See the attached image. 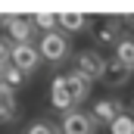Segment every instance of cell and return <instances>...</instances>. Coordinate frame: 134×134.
<instances>
[{
	"instance_id": "obj_1",
	"label": "cell",
	"mask_w": 134,
	"mask_h": 134,
	"mask_svg": "<svg viewBox=\"0 0 134 134\" xmlns=\"http://www.w3.org/2000/svg\"><path fill=\"white\" fill-rule=\"evenodd\" d=\"M87 31L94 37V44H100V47H115L119 44V37H122V22L115 19V16H94L91 22H87Z\"/></svg>"
},
{
	"instance_id": "obj_2",
	"label": "cell",
	"mask_w": 134,
	"mask_h": 134,
	"mask_svg": "<svg viewBox=\"0 0 134 134\" xmlns=\"http://www.w3.org/2000/svg\"><path fill=\"white\" fill-rule=\"evenodd\" d=\"M3 28H6L9 44H31V34L37 25L31 16H3Z\"/></svg>"
},
{
	"instance_id": "obj_3",
	"label": "cell",
	"mask_w": 134,
	"mask_h": 134,
	"mask_svg": "<svg viewBox=\"0 0 134 134\" xmlns=\"http://www.w3.org/2000/svg\"><path fill=\"white\" fill-rule=\"evenodd\" d=\"M37 50H41V59H50V63H63L69 56V37L63 31H50L41 37V44H37Z\"/></svg>"
},
{
	"instance_id": "obj_4",
	"label": "cell",
	"mask_w": 134,
	"mask_h": 134,
	"mask_svg": "<svg viewBox=\"0 0 134 134\" xmlns=\"http://www.w3.org/2000/svg\"><path fill=\"white\" fill-rule=\"evenodd\" d=\"M97 122L91 112H81V109H69L63 112V122H59V131L63 134H94Z\"/></svg>"
},
{
	"instance_id": "obj_5",
	"label": "cell",
	"mask_w": 134,
	"mask_h": 134,
	"mask_svg": "<svg viewBox=\"0 0 134 134\" xmlns=\"http://www.w3.org/2000/svg\"><path fill=\"white\" fill-rule=\"evenodd\" d=\"M9 63L19 69L22 75H31L34 69L41 66V50H37L34 44H13V56H9Z\"/></svg>"
},
{
	"instance_id": "obj_6",
	"label": "cell",
	"mask_w": 134,
	"mask_h": 134,
	"mask_svg": "<svg viewBox=\"0 0 134 134\" xmlns=\"http://www.w3.org/2000/svg\"><path fill=\"white\" fill-rule=\"evenodd\" d=\"M103 69H106V59H103L100 50H81V53L75 56V72H81V75L91 78V81L100 78Z\"/></svg>"
},
{
	"instance_id": "obj_7",
	"label": "cell",
	"mask_w": 134,
	"mask_h": 134,
	"mask_svg": "<svg viewBox=\"0 0 134 134\" xmlns=\"http://www.w3.org/2000/svg\"><path fill=\"white\" fill-rule=\"evenodd\" d=\"M128 78H131V69L128 66H122L115 56L106 59V69H103V75H100V81L106 87H122V84H128Z\"/></svg>"
},
{
	"instance_id": "obj_8",
	"label": "cell",
	"mask_w": 134,
	"mask_h": 134,
	"mask_svg": "<svg viewBox=\"0 0 134 134\" xmlns=\"http://www.w3.org/2000/svg\"><path fill=\"white\" fill-rule=\"evenodd\" d=\"M50 106H53V109H63V112H69V109L75 106L72 94H69V84H66V75L53 78V84H50Z\"/></svg>"
},
{
	"instance_id": "obj_9",
	"label": "cell",
	"mask_w": 134,
	"mask_h": 134,
	"mask_svg": "<svg viewBox=\"0 0 134 134\" xmlns=\"http://www.w3.org/2000/svg\"><path fill=\"white\" fill-rule=\"evenodd\" d=\"M122 112H125V109H122L119 100H100V103H94V109H91V115H94L97 125H112Z\"/></svg>"
},
{
	"instance_id": "obj_10",
	"label": "cell",
	"mask_w": 134,
	"mask_h": 134,
	"mask_svg": "<svg viewBox=\"0 0 134 134\" xmlns=\"http://www.w3.org/2000/svg\"><path fill=\"white\" fill-rule=\"evenodd\" d=\"M66 84H69V94H72V100L81 103L91 97V78H84L81 72H69L66 75Z\"/></svg>"
},
{
	"instance_id": "obj_11",
	"label": "cell",
	"mask_w": 134,
	"mask_h": 134,
	"mask_svg": "<svg viewBox=\"0 0 134 134\" xmlns=\"http://www.w3.org/2000/svg\"><path fill=\"white\" fill-rule=\"evenodd\" d=\"M19 119V103H16V91L9 87H0V122L9 125Z\"/></svg>"
},
{
	"instance_id": "obj_12",
	"label": "cell",
	"mask_w": 134,
	"mask_h": 134,
	"mask_svg": "<svg viewBox=\"0 0 134 134\" xmlns=\"http://www.w3.org/2000/svg\"><path fill=\"white\" fill-rule=\"evenodd\" d=\"M56 16H59V28H63V31H84V28H87V22H91L84 13H72V9L56 13Z\"/></svg>"
},
{
	"instance_id": "obj_13",
	"label": "cell",
	"mask_w": 134,
	"mask_h": 134,
	"mask_svg": "<svg viewBox=\"0 0 134 134\" xmlns=\"http://www.w3.org/2000/svg\"><path fill=\"white\" fill-rule=\"evenodd\" d=\"M115 59L134 72V37H119V44H115Z\"/></svg>"
},
{
	"instance_id": "obj_14",
	"label": "cell",
	"mask_w": 134,
	"mask_h": 134,
	"mask_svg": "<svg viewBox=\"0 0 134 134\" xmlns=\"http://www.w3.org/2000/svg\"><path fill=\"white\" fill-rule=\"evenodd\" d=\"M31 19H34L37 28H44V34H50V31L59 28V16H56V13H37V16H31Z\"/></svg>"
},
{
	"instance_id": "obj_15",
	"label": "cell",
	"mask_w": 134,
	"mask_h": 134,
	"mask_svg": "<svg viewBox=\"0 0 134 134\" xmlns=\"http://www.w3.org/2000/svg\"><path fill=\"white\" fill-rule=\"evenodd\" d=\"M3 84H6L9 91H16L19 84H25V75L13 66V63H6V66H3Z\"/></svg>"
},
{
	"instance_id": "obj_16",
	"label": "cell",
	"mask_w": 134,
	"mask_h": 134,
	"mask_svg": "<svg viewBox=\"0 0 134 134\" xmlns=\"http://www.w3.org/2000/svg\"><path fill=\"white\" fill-rule=\"evenodd\" d=\"M109 131L112 134H134V115L131 112H122V115L109 125Z\"/></svg>"
},
{
	"instance_id": "obj_17",
	"label": "cell",
	"mask_w": 134,
	"mask_h": 134,
	"mask_svg": "<svg viewBox=\"0 0 134 134\" xmlns=\"http://www.w3.org/2000/svg\"><path fill=\"white\" fill-rule=\"evenodd\" d=\"M25 134H63L56 125H50V122H44V119H37V122H31L28 128H25Z\"/></svg>"
},
{
	"instance_id": "obj_18",
	"label": "cell",
	"mask_w": 134,
	"mask_h": 134,
	"mask_svg": "<svg viewBox=\"0 0 134 134\" xmlns=\"http://www.w3.org/2000/svg\"><path fill=\"white\" fill-rule=\"evenodd\" d=\"M9 56H13V44H9V37H0V66H6Z\"/></svg>"
},
{
	"instance_id": "obj_19",
	"label": "cell",
	"mask_w": 134,
	"mask_h": 134,
	"mask_svg": "<svg viewBox=\"0 0 134 134\" xmlns=\"http://www.w3.org/2000/svg\"><path fill=\"white\" fill-rule=\"evenodd\" d=\"M125 25H128V28L134 31V16H128V19H125Z\"/></svg>"
},
{
	"instance_id": "obj_20",
	"label": "cell",
	"mask_w": 134,
	"mask_h": 134,
	"mask_svg": "<svg viewBox=\"0 0 134 134\" xmlns=\"http://www.w3.org/2000/svg\"><path fill=\"white\" fill-rule=\"evenodd\" d=\"M0 87H6V84H3V66H0Z\"/></svg>"
}]
</instances>
